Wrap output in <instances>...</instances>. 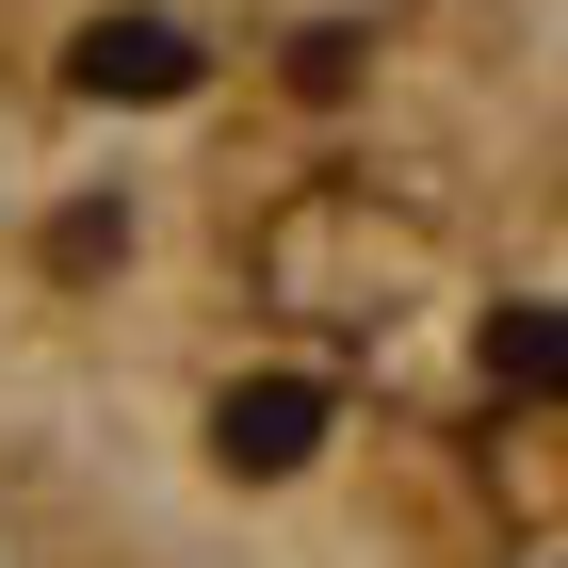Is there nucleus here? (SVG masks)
I'll return each instance as SVG.
<instances>
[{
	"mask_svg": "<svg viewBox=\"0 0 568 568\" xmlns=\"http://www.w3.org/2000/svg\"><path fill=\"white\" fill-rule=\"evenodd\" d=\"M487 374H504V390H552V308H504V325H487Z\"/></svg>",
	"mask_w": 568,
	"mask_h": 568,
	"instance_id": "3",
	"label": "nucleus"
},
{
	"mask_svg": "<svg viewBox=\"0 0 568 568\" xmlns=\"http://www.w3.org/2000/svg\"><path fill=\"white\" fill-rule=\"evenodd\" d=\"M82 82L98 98H195V33H179V17H98V33H82Z\"/></svg>",
	"mask_w": 568,
	"mask_h": 568,
	"instance_id": "1",
	"label": "nucleus"
},
{
	"mask_svg": "<svg viewBox=\"0 0 568 568\" xmlns=\"http://www.w3.org/2000/svg\"><path fill=\"white\" fill-rule=\"evenodd\" d=\"M227 471H293L308 438H325V390H308V374H261V390H227Z\"/></svg>",
	"mask_w": 568,
	"mask_h": 568,
	"instance_id": "2",
	"label": "nucleus"
}]
</instances>
